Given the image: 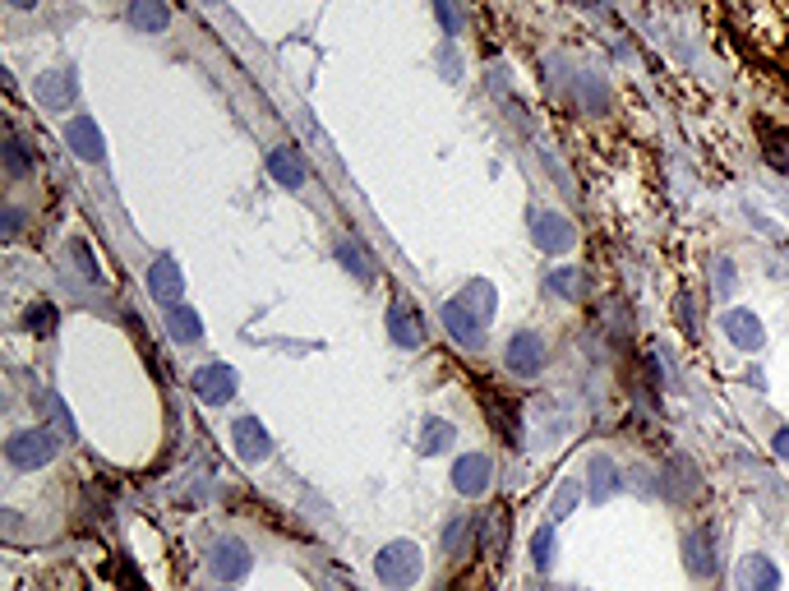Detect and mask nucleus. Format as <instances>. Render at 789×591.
<instances>
[{"label":"nucleus","mask_w":789,"mask_h":591,"mask_svg":"<svg viewBox=\"0 0 789 591\" xmlns=\"http://www.w3.org/2000/svg\"><path fill=\"white\" fill-rule=\"evenodd\" d=\"M462 305H467V310L476 314L480 324H490V319H494V282L471 278L467 291H462Z\"/></svg>","instance_id":"nucleus-24"},{"label":"nucleus","mask_w":789,"mask_h":591,"mask_svg":"<svg viewBox=\"0 0 789 591\" xmlns=\"http://www.w3.org/2000/svg\"><path fill=\"white\" fill-rule=\"evenodd\" d=\"M130 24L144 28V33H162L171 24V10L162 0H130Z\"/></svg>","instance_id":"nucleus-22"},{"label":"nucleus","mask_w":789,"mask_h":591,"mask_svg":"<svg viewBox=\"0 0 789 591\" xmlns=\"http://www.w3.org/2000/svg\"><path fill=\"white\" fill-rule=\"evenodd\" d=\"M388 333H393V342L397 347H420L425 342V328H420V314L416 310H407V305H393L388 310Z\"/></svg>","instance_id":"nucleus-18"},{"label":"nucleus","mask_w":789,"mask_h":591,"mask_svg":"<svg viewBox=\"0 0 789 591\" xmlns=\"http://www.w3.org/2000/svg\"><path fill=\"white\" fill-rule=\"evenodd\" d=\"M660 490L670 499H679V504H688V499L702 490V485H697V467L688 458H670L665 462V485H660Z\"/></svg>","instance_id":"nucleus-16"},{"label":"nucleus","mask_w":789,"mask_h":591,"mask_svg":"<svg viewBox=\"0 0 789 591\" xmlns=\"http://www.w3.org/2000/svg\"><path fill=\"white\" fill-rule=\"evenodd\" d=\"M508 370L522 374V379H536L540 370H545V342H540V333H513V342H508Z\"/></svg>","instance_id":"nucleus-5"},{"label":"nucleus","mask_w":789,"mask_h":591,"mask_svg":"<svg viewBox=\"0 0 789 591\" xmlns=\"http://www.w3.org/2000/svg\"><path fill=\"white\" fill-rule=\"evenodd\" d=\"M577 499H582V490H577V481H563L559 490H554V499H550V518L559 522V518H568L577 508Z\"/></svg>","instance_id":"nucleus-27"},{"label":"nucleus","mask_w":789,"mask_h":591,"mask_svg":"<svg viewBox=\"0 0 789 591\" xmlns=\"http://www.w3.org/2000/svg\"><path fill=\"white\" fill-rule=\"evenodd\" d=\"M443 328H448V333H453V342H462V347H480V342H485V333H480L485 324H480V319L462 301L443 305Z\"/></svg>","instance_id":"nucleus-13"},{"label":"nucleus","mask_w":789,"mask_h":591,"mask_svg":"<svg viewBox=\"0 0 789 591\" xmlns=\"http://www.w3.org/2000/svg\"><path fill=\"white\" fill-rule=\"evenodd\" d=\"M531 236H536V245H540L545 254L573 250V241H577L573 222L563 218V213H536V222H531Z\"/></svg>","instance_id":"nucleus-6"},{"label":"nucleus","mask_w":789,"mask_h":591,"mask_svg":"<svg viewBox=\"0 0 789 591\" xmlns=\"http://www.w3.org/2000/svg\"><path fill=\"white\" fill-rule=\"evenodd\" d=\"M5 167H10V176H28V153H24V144H19V139H10V144H5Z\"/></svg>","instance_id":"nucleus-33"},{"label":"nucleus","mask_w":789,"mask_h":591,"mask_svg":"<svg viewBox=\"0 0 789 591\" xmlns=\"http://www.w3.org/2000/svg\"><path fill=\"white\" fill-rule=\"evenodd\" d=\"M471 531H480V518H453L448 531H443V545H448L453 555H462V541H467Z\"/></svg>","instance_id":"nucleus-28"},{"label":"nucleus","mask_w":789,"mask_h":591,"mask_svg":"<svg viewBox=\"0 0 789 591\" xmlns=\"http://www.w3.org/2000/svg\"><path fill=\"white\" fill-rule=\"evenodd\" d=\"M268 171H273V181L282 185V190H300V185H305V162H300L291 148H273V153H268Z\"/></svg>","instance_id":"nucleus-19"},{"label":"nucleus","mask_w":789,"mask_h":591,"mask_svg":"<svg viewBox=\"0 0 789 591\" xmlns=\"http://www.w3.org/2000/svg\"><path fill=\"white\" fill-rule=\"evenodd\" d=\"M47 416L56 421V435H60V439H74V435H79V430H74V416L65 411V402H60L56 393L47 398Z\"/></svg>","instance_id":"nucleus-30"},{"label":"nucleus","mask_w":789,"mask_h":591,"mask_svg":"<svg viewBox=\"0 0 789 591\" xmlns=\"http://www.w3.org/2000/svg\"><path fill=\"white\" fill-rule=\"evenodd\" d=\"M716 287H720V296H730V287H734V273H730V264H725V259L716 264Z\"/></svg>","instance_id":"nucleus-35"},{"label":"nucleus","mask_w":789,"mask_h":591,"mask_svg":"<svg viewBox=\"0 0 789 591\" xmlns=\"http://www.w3.org/2000/svg\"><path fill=\"white\" fill-rule=\"evenodd\" d=\"M250 550H245V541H236V536H222V541H213V555H208V568L217 573V582H240L245 573H250Z\"/></svg>","instance_id":"nucleus-4"},{"label":"nucleus","mask_w":789,"mask_h":591,"mask_svg":"<svg viewBox=\"0 0 789 591\" xmlns=\"http://www.w3.org/2000/svg\"><path fill=\"white\" fill-rule=\"evenodd\" d=\"M739 591H780V568L766 555L739 559Z\"/></svg>","instance_id":"nucleus-14"},{"label":"nucleus","mask_w":789,"mask_h":591,"mask_svg":"<svg viewBox=\"0 0 789 591\" xmlns=\"http://www.w3.org/2000/svg\"><path fill=\"white\" fill-rule=\"evenodd\" d=\"M586 476H591V504H605V499L619 490V467H614L605 453H596V458H591Z\"/></svg>","instance_id":"nucleus-20"},{"label":"nucleus","mask_w":789,"mask_h":591,"mask_svg":"<svg viewBox=\"0 0 789 591\" xmlns=\"http://www.w3.org/2000/svg\"><path fill=\"white\" fill-rule=\"evenodd\" d=\"M231 439H236V453L245 462H263L273 453V439H268V430L259 425V416H240V421L231 425Z\"/></svg>","instance_id":"nucleus-10"},{"label":"nucleus","mask_w":789,"mask_h":591,"mask_svg":"<svg viewBox=\"0 0 789 591\" xmlns=\"http://www.w3.org/2000/svg\"><path fill=\"white\" fill-rule=\"evenodd\" d=\"M28 328H33L37 338H51V333H56V310H51L47 301L33 305V310H28Z\"/></svg>","instance_id":"nucleus-31"},{"label":"nucleus","mask_w":789,"mask_h":591,"mask_svg":"<svg viewBox=\"0 0 789 591\" xmlns=\"http://www.w3.org/2000/svg\"><path fill=\"white\" fill-rule=\"evenodd\" d=\"M10 5H14V10H33L37 0H10Z\"/></svg>","instance_id":"nucleus-38"},{"label":"nucleus","mask_w":789,"mask_h":591,"mask_svg":"<svg viewBox=\"0 0 789 591\" xmlns=\"http://www.w3.org/2000/svg\"><path fill=\"white\" fill-rule=\"evenodd\" d=\"M545 287H550V296H563V301H586L591 296V273L586 268H554Z\"/></svg>","instance_id":"nucleus-17"},{"label":"nucleus","mask_w":789,"mask_h":591,"mask_svg":"<svg viewBox=\"0 0 789 591\" xmlns=\"http://www.w3.org/2000/svg\"><path fill=\"white\" fill-rule=\"evenodd\" d=\"M148 291H153L162 305H180V296H185V278H180L176 259H153V268H148Z\"/></svg>","instance_id":"nucleus-11"},{"label":"nucleus","mask_w":789,"mask_h":591,"mask_svg":"<svg viewBox=\"0 0 789 591\" xmlns=\"http://www.w3.org/2000/svg\"><path fill=\"white\" fill-rule=\"evenodd\" d=\"M513 402H508V398H499V393H490V421H494V430H499V439H503V444H508V448H517V444H522V425H517L513 421Z\"/></svg>","instance_id":"nucleus-23"},{"label":"nucleus","mask_w":789,"mask_h":591,"mask_svg":"<svg viewBox=\"0 0 789 591\" xmlns=\"http://www.w3.org/2000/svg\"><path fill=\"white\" fill-rule=\"evenodd\" d=\"M683 564L693 578H711L716 573V541H711V531H688L683 536Z\"/></svg>","instance_id":"nucleus-12"},{"label":"nucleus","mask_w":789,"mask_h":591,"mask_svg":"<svg viewBox=\"0 0 789 591\" xmlns=\"http://www.w3.org/2000/svg\"><path fill=\"white\" fill-rule=\"evenodd\" d=\"M434 14H439V24H443V33H448V37L462 33V19H457V5H453V0H434Z\"/></svg>","instance_id":"nucleus-32"},{"label":"nucleus","mask_w":789,"mask_h":591,"mask_svg":"<svg viewBox=\"0 0 789 591\" xmlns=\"http://www.w3.org/2000/svg\"><path fill=\"white\" fill-rule=\"evenodd\" d=\"M194 393H199L208 407H227V402L236 398V370L222 361L199 365V370H194Z\"/></svg>","instance_id":"nucleus-3"},{"label":"nucleus","mask_w":789,"mask_h":591,"mask_svg":"<svg viewBox=\"0 0 789 591\" xmlns=\"http://www.w3.org/2000/svg\"><path fill=\"white\" fill-rule=\"evenodd\" d=\"M337 259H342V268H347V273H356V278H374V264L356 250V245H337Z\"/></svg>","instance_id":"nucleus-29"},{"label":"nucleus","mask_w":789,"mask_h":591,"mask_svg":"<svg viewBox=\"0 0 789 591\" xmlns=\"http://www.w3.org/2000/svg\"><path fill=\"white\" fill-rule=\"evenodd\" d=\"M374 573H379L383 587L407 591L411 582L420 578V545L416 541H388L379 555H374Z\"/></svg>","instance_id":"nucleus-1"},{"label":"nucleus","mask_w":789,"mask_h":591,"mask_svg":"<svg viewBox=\"0 0 789 591\" xmlns=\"http://www.w3.org/2000/svg\"><path fill=\"white\" fill-rule=\"evenodd\" d=\"M725 338H730L734 347H743V351H757L766 342L762 319H757L753 310H730V314H725Z\"/></svg>","instance_id":"nucleus-15"},{"label":"nucleus","mask_w":789,"mask_h":591,"mask_svg":"<svg viewBox=\"0 0 789 591\" xmlns=\"http://www.w3.org/2000/svg\"><path fill=\"white\" fill-rule=\"evenodd\" d=\"M457 430L448 421H439V416H430V421L420 425V458H439L443 448H453Z\"/></svg>","instance_id":"nucleus-21"},{"label":"nucleus","mask_w":789,"mask_h":591,"mask_svg":"<svg viewBox=\"0 0 789 591\" xmlns=\"http://www.w3.org/2000/svg\"><path fill=\"white\" fill-rule=\"evenodd\" d=\"M771 448H776L780 458H789V430H785V425H780L776 435H771Z\"/></svg>","instance_id":"nucleus-36"},{"label":"nucleus","mask_w":789,"mask_h":591,"mask_svg":"<svg viewBox=\"0 0 789 591\" xmlns=\"http://www.w3.org/2000/svg\"><path fill=\"white\" fill-rule=\"evenodd\" d=\"M167 328L176 342H199L204 338V324H199V314L190 305H167Z\"/></svg>","instance_id":"nucleus-25"},{"label":"nucleus","mask_w":789,"mask_h":591,"mask_svg":"<svg viewBox=\"0 0 789 591\" xmlns=\"http://www.w3.org/2000/svg\"><path fill=\"white\" fill-rule=\"evenodd\" d=\"M14 231H19V213L10 208V213H5V236H14Z\"/></svg>","instance_id":"nucleus-37"},{"label":"nucleus","mask_w":789,"mask_h":591,"mask_svg":"<svg viewBox=\"0 0 789 591\" xmlns=\"http://www.w3.org/2000/svg\"><path fill=\"white\" fill-rule=\"evenodd\" d=\"M554 550H559V545H554V522H545V527L531 531V564H536L540 573L554 564Z\"/></svg>","instance_id":"nucleus-26"},{"label":"nucleus","mask_w":789,"mask_h":591,"mask_svg":"<svg viewBox=\"0 0 789 591\" xmlns=\"http://www.w3.org/2000/svg\"><path fill=\"white\" fill-rule=\"evenodd\" d=\"M74 97H79V79H74V70H47L42 79H37V102H42L47 111L74 107Z\"/></svg>","instance_id":"nucleus-7"},{"label":"nucleus","mask_w":789,"mask_h":591,"mask_svg":"<svg viewBox=\"0 0 789 591\" xmlns=\"http://www.w3.org/2000/svg\"><path fill=\"white\" fill-rule=\"evenodd\" d=\"M65 144H70L74 157H84V162H102V153H107L102 130H97L93 116H74V121L65 125Z\"/></svg>","instance_id":"nucleus-8"},{"label":"nucleus","mask_w":789,"mask_h":591,"mask_svg":"<svg viewBox=\"0 0 789 591\" xmlns=\"http://www.w3.org/2000/svg\"><path fill=\"white\" fill-rule=\"evenodd\" d=\"M494 467L485 453H462V458L453 462V485L457 495H485V485H490Z\"/></svg>","instance_id":"nucleus-9"},{"label":"nucleus","mask_w":789,"mask_h":591,"mask_svg":"<svg viewBox=\"0 0 789 591\" xmlns=\"http://www.w3.org/2000/svg\"><path fill=\"white\" fill-rule=\"evenodd\" d=\"M56 448H60V435H51V430H19V435L5 444V458H10V467L19 471H33V467H47L51 458H56Z\"/></svg>","instance_id":"nucleus-2"},{"label":"nucleus","mask_w":789,"mask_h":591,"mask_svg":"<svg viewBox=\"0 0 789 591\" xmlns=\"http://www.w3.org/2000/svg\"><path fill=\"white\" fill-rule=\"evenodd\" d=\"M70 259H79V268H84V278H102V273H97V264H93V250H88L84 241H70Z\"/></svg>","instance_id":"nucleus-34"}]
</instances>
